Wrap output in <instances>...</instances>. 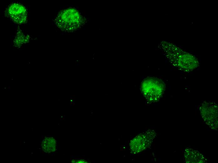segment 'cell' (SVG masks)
<instances>
[{
  "label": "cell",
  "instance_id": "1",
  "mask_svg": "<svg viewBox=\"0 0 218 163\" xmlns=\"http://www.w3.org/2000/svg\"><path fill=\"white\" fill-rule=\"evenodd\" d=\"M200 111L206 121L217 122V106L214 102L204 103L200 107Z\"/></svg>",
  "mask_w": 218,
  "mask_h": 163
},
{
  "label": "cell",
  "instance_id": "2",
  "mask_svg": "<svg viewBox=\"0 0 218 163\" xmlns=\"http://www.w3.org/2000/svg\"><path fill=\"white\" fill-rule=\"evenodd\" d=\"M56 147V140L51 138H45L42 141L41 148L46 153H50L55 151Z\"/></svg>",
  "mask_w": 218,
  "mask_h": 163
}]
</instances>
